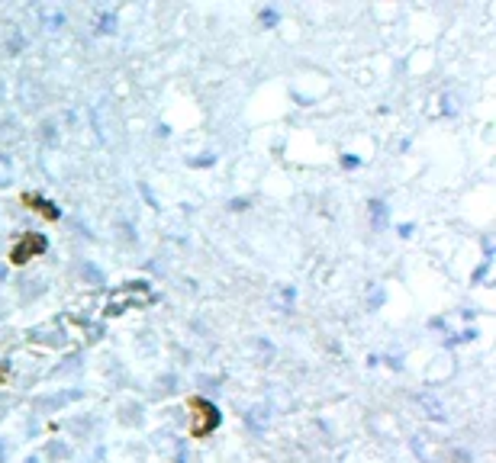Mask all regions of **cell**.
Returning a JSON list of instances; mask_svg holds the SVG:
<instances>
[{
    "mask_svg": "<svg viewBox=\"0 0 496 463\" xmlns=\"http://www.w3.org/2000/svg\"><path fill=\"white\" fill-rule=\"evenodd\" d=\"M193 409H197V425H193V434H206L210 428H216L220 415H216V409H213V405H206V402H193Z\"/></svg>",
    "mask_w": 496,
    "mask_h": 463,
    "instance_id": "obj_1",
    "label": "cell"
},
{
    "mask_svg": "<svg viewBox=\"0 0 496 463\" xmlns=\"http://www.w3.org/2000/svg\"><path fill=\"white\" fill-rule=\"evenodd\" d=\"M81 399V390H68V392H55V396H43V399H36V405L39 409H62V405H68V402Z\"/></svg>",
    "mask_w": 496,
    "mask_h": 463,
    "instance_id": "obj_2",
    "label": "cell"
},
{
    "mask_svg": "<svg viewBox=\"0 0 496 463\" xmlns=\"http://www.w3.org/2000/svg\"><path fill=\"white\" fill-rule=\"evenodd\" d=\"M32 251H45V238H39V235H26V238L16 245V251H13V261H26Z\"/></svg>",
    "mask_w": 496,
    "mask_h": 463,
    "instance_id": "obj_3",
    "label": "cell"
},
{
    "mask_svg": "<svg viewBox=\"0 0 496 463\" xmlns=\"http://www.w3.org/2000/svg\"><path fill=\"white\" fill-rule=\"evenodd\" d=\"M10 184H13V164L7 155H0V190L10 187Z\"/></svg>",
    "mask_w": 496,
    "mask_h": 463,
    "instance_id": "obj_4",
    "label": "cell"
},
{
    "mask_svg": "<svg viewBox=\"0 0 496 463\" xmlns=\"http://www.w3.org/2000/svg\"><path fill=\"white\" fill-rule=\"evenodd\" d=\"M43 16H45V29H58V26L64 23V16L58 10H45Z\"/></svg>",
    "mask_w": 496,
    "mask_h": 463,
    "instance_id": "obj_5",
    "label": "cell"
},
{
    "mask_svg": "<svg viewBox=\"0 0 496 463\" xmlns=\"http://www.w3.org/2000/svg\"><path fill=\"white\" fill-rule=\"evenodd\" d=\"M49 453H52V457H68V447H64V444H52Z\"/></svg>",
    "mask_w": 496,
    "mask_h": 463,
    "instance_id": "obj_6",
    "label": "cell"
},
{
    "mask_svg": "<svg viewBox=\"0 0 496 463\" xmlns=\"http://www.w3.org/2000/svg\"><path fill=\"white\" fill-rule=\"evenodd\" d=\"M7 405H10V399H7V396H0V409H7ZM0 415H3V412H0Z\"/></svg>",
    "mask_w": 496,
    "mask_h": 463,
    "instance_id": "obj_7",
    "label": "cell"
},
{
    "mask_svg": "<svg viewBox=\"0 0 496 463\" xmlns=\"http://www.w3.org/2000/svg\"><path fill=\"white\" fill-rule=\"evenodd\" d=\"M3 277H7V267H3V264H0V280H3Z\"/></svg>",
    "mask_w": 496,
    "mask_h": 463,
    "instance_id": "obj_8",
    "label": "cell"
}]
</instances>
